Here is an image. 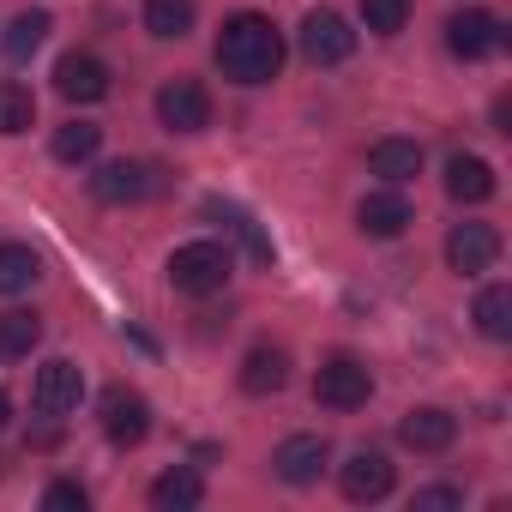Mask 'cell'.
Returning a JSON list of instances; mask_svg holds the SVG:
<instances>
[{
    "label": "cell",
    "instance_id": "1",
    "mask_svg": "<svg viewBox=\"0 0 512 512\" xmlns=\"http://www.w3.org/2000/svg\"><path fill=\"white\" fill-rule=\"evenodd\" d=\"M284 67V37L266 13H235L217 31V73L235 85H266Z\"/></svg>",
    "mask_w": 512,
    "mask_h": 512
},
{
    "label": "cell",
    "instance_id": "2",
    "mask_svg": "<svg viewBox=\"0 0 512 512\" xmlns=\"http://www.w3.org/2000/svg\"><path fill=\"white\" fill-rule=\"evenodd\" d=\"M229 272H235V253L223 241H187L169 253V284L181 296H217L229 284Z\"/></svg>",
    "mask_w": 512,
    "mask_h": 512
},
{
    "label": "cell",
    "instance_id": "3",
    "mask_svg": "<svg viewBox=\"0 0 512 512\" xmlns=\"http://www.w3.org/2000/svg\"><path fill=\"white\" fill-rule=\"evenodd\" d=\"M314 398H320L326 410H362V404L374 398V374H368L356 356H332V362H320V374H314Z\"/></svg>",
    "mask_w": 512,
    "mask_h": 512
},
{
    "label": "cell",
    "instance_id": "4",
    "mask_svg": "<svg viewBox=\"0 0 512 512\" xmlns=\"http://www.w3.org/2000/svg\"><path fill=\"white\" fill-rule=\"evenodd\" d=\"M157 121L169 133H205L211 127V91L199 79H169L157 91Z\"/></svg>",
    "mask_w": 512,
    "mask_h": 512
},
{
    "label": "cell",
    "instance_id": "5",
    "mask_svg": "<svg viewBox=\"0 0 512 512\" xmlns=\"http://www.w3.org/2000/svg\"><path fill=\"white\" fill-rule=\"evenodd\" d=\"M326 464H332L326 434H290V440L272 452V476H278V482H290V488L320 482V476H326Z\"/></svg>",
    "mask_w": 512,
    "mask_h": 512
},
{
    "label": "cell",
    "instance_id": "6",
    "mask_svg": "<svg viewBox=\"0 0 512 512\" xmlns=\"http://www.w3.org/2000/svg\"><path fill=\"white\" fill-rule=\"evenodd\" d=\"M494 260H500V229L494 223H452V235H446V266L458 278H476Z\"/></svg>",
    "mask_w": 512,
    "mask_h": 512
},
{
    "label": "cell",
    "instance_id": "7",
    "mask_svg": "<svg viewBox=\"0 0 512 512\" xmlns=\"http://www.w3.org/2000/svg\"><path fill=\"white\" fill-rule=\"evenodd\" d=\"M302 55L314 61V67H344L350 55H356V31L338 19V13H308L302 19Z\"/></svg>",
    "mask_w": 512,
    "mask_h": 512
},
{
    "label": "cell",
    "instance_id": "8",
    "mask_svg": "<svg viewBox=\"0 0 512 512\" xmlns=\"http://www.w3.org/2000/svg\"><path fill=\"white\" fill-rule=\"evenodd\" d=\"M79 398H85V374H79L67 356H55V362L37 368V380H31V404H37L43 416H67V410H79Z\"/></svg>",
    "mask_w": 512,
    "mask_h": 512
},
{
    "label": "cell",
    "instance_id": "9",
    "mask_svg": "<svg viewBox=\"0 0 512 512\" xmlns=\"http://www.w3.org/2000/svg\"><path fill=\"white\" fill-rule=\"evenodd\" d=\"M91 193L103 199V205H139V199H151L157 193V169L151 163H103L97 175H91Z\"/></svg>",
    "mask_w": 512,
    "mask_h": 512
},
{
    "label": "cell",
    "instance_id": "10",
    "mask_svg": "<svg viewBox=\"0 0 512 512\" xmlns=\"http://www.w3.org/2000/svg\"><path fill=\"white\" fill-rule=\"evenodd\" d=\"M103 434L115 446H139L151 434V404L133 392V386H109L103 392Z\"/></svg>",
    "mask_w": 512,
    "mask_h": 512
},
{
    "label": "cell",
    "instance_id": "11",
    "mask_svg": "<svg viewBox=\"0 0 512 512\" xmlns=\"http://www.w3.org/2000/svg\"><path fill=\"white\" fill-rule=\"evenodd\" d=\"M338 482H344V500L368 506V500H386V494H392L398 470H392V458H386V452H350V458H344V470H338Z\"/></svg>",
    "mask_w": 512,
    "mask_h": 512
},
{
    "label": "cell",
    "instance_id": "12",
    "mask_svg": "<svg viewBox=\"0 0 512 512\" xmlns=\"http://www.w3.org/2000/svg\"><path fill=\"white\" fill-rule=\"evenodd\" d=\"M500 43H506L500 19H494V13H482V7H470V13H458V19H446V49H452L458 61H482V55H494Z\"/></svg>",
    "mask_w": 512,
    "mask_h": 512
},
{
    "label": "cell",
    "instance_id": "13",
    "mask_svg": "<svg viewBox=\"0 0 512 512\" xmlns=\"http://www.w3.org/2000/svg\"><path fill=\"white\" fill-rule=\"evenodd\" d=\"M55 91H61L67 103H103V97H109V67H103L97 55L73 49V55H61V67H55Z\"/></svg>",
    "mask_w": 512,
    "mask_h": 512
},
{
    "label": "cell",
    "instance_id": "14",
    "mask_svg": "<svg viewBox=\"0 0 512 512\" xmlns=\"http://www.w3.org/2000/svg\"><path fill=\"white\" fill-rule=\"evenodd\" d=\"M398 440H404L410 452H446V446L458 440V416L440 410V404H416V410H404Z\"/></svg>",
    "mask_w": 512,
    "mask_h": 512
},
{
    "label": "cell",
    "instance_id": "15",
    "mask_svg": "<svg viewBox=\"0 0 512 512\" xmlns=\"http://www.w3.org/2000/svg\"><path fill=\"white\" fill-rule=\"evenodd\" d=\"M356 223H362V235H374V241H392V235H404L410 229V199L404 193H368L362 205H356Z\"/></svg>",
    "mask_w": 512,
    "mask_h": 512
},
{
    "label": "cell",
    "instance_id": "16",
    "mask_svg": "<svg viewBox=\"0 0 512 512\" xmlns=\"http://www.w3.org/2000/svg\"><path fill=\"white\" fill-rule=\"evenodd\" d=\"M494 187H500V181H494V163H488V157H464V151H458V157L446 163V193H452L458 205H482V199H494Z\"/></svg>",
    "mask_w": 512,
    "mask_h": 512
},
{
    "label": "cell",
    "instance_id": "17",
    "mask_svg": "<svg viewBox=\"0 0 512 512\" xmlns=\"http://www.w3.org/2000/svg\"><path fill=\"white\" fill-rule=\"evenodd\" d=\"M284 380H290V356H284L278 344H253V350H247V362H241V392L266 398V392H284Z\"/></svg>",
    "mask_w": 512,
    "mask_h": 512
},
{
    "label": "cell",
    "instance_id": "18",
    "mask_svg": "<svg viewBox=\"0 0 512 512\" xmlns=\"http://www.w3.org/2000/svg\"><path fill=\"white\" fill-rule=\"evenodd\" d=\"M43 344V314L37 308H7L0 314V362H25Z\"/></svg>",
    "mask_w": 512,
    "mask_h": 512
},
{
    "label": "cell",
    "instance_id": "19",
    "mask_svg": "<svg viewBox=\"0 0 512 512\" xmlns=\"http://www.w3.org/2000/svg\"><path fill=\"white\" fill-rule=\"evenodd\" d=\"M368 169L380 175V181H416L422 175V145L416 139H380L374 151H368Z\"/></svg>",
    "mask_w": 512,
    "mask_h": 512
},
{
    "label": "cell",
    "instance_id": "20",
    "mask_svg": "<svg viewBox=\"0 0 512 512\" xmlns=\"http://www.w3.org/2000/svg\"><path fill=\"white\" fill-rule=\"evenodd\" d=\"M199 500H205L199 470H163V476L151 482V506H157V512H193Z\"/></svg>",
    "mask_w": 512,
    "mask_h": 512
},
{
    "label": "cell",
    "instance_id": "21",
    "mask_svg": "<svg viewBox=\"0 0 512 512\" xmlns=\"http://www.w3.org/2000/svg\"><path fill=\"white\" fill-rule=\"evenodd\" d=\"M43 278V260L25 241H0V296H25Z\"/></svg>",
    "mask_w": 512,
    "mask_h": 512
},
{
    "label": "cell",
    "instance_id": "22",
    "mask_svg": "<svg viewBox=\"0 0 512 512\" xmlns=\"http://www.w3.org/2000/svg\"><path fill=\"white\" fill-rule=\"evenodd\" d=\"M476 332L494 338V344L512 338V284H488V290L476 296Z\"/></svg>",
    "mask_w": 512,
    "mask_h": 512
},
{
    "label": "cell",
    "instance_id": "23",
    "mask_svg": "<svg viewBox=\"0 0 512 512\" xmlns=\"http://www.w3.org/2000/svg\"><path fill=\"white\" fill-rule=\"evenodd\" d=\"M49 31H55L49 13H19V19L7 25V37H0V49H7V61H31V55L49 43Z\"/></svg>",
    "mask_w": 512,
    "mask_h": 512
},
{
    "label": "cell",
    "instance_id": "24",
    "mask_svg": "<svg viewBox=\"0 0 512 512\" xmlns=\"http://www.w3.org/2000/svg\"><path fill=\"white\" fill-rule=\"evenodd\" d=\"M193 19H199L193 0H145V31H151V37H163V43L187 37V31H193Z\"/></svg>",
    "mask_w": 512,
    "mask_h": 512
},
{
    "label": "cell",
    "instance_id": "25",
    "mask_svg": "<svg viewBox=\"0 0 512 512\" xmlns=\"http://www.w3.org/2000/svg\"><path fill=\"white\" fill-rule=\"evenodd\" d=\"M31 121H37V97H31V85L0 79V139L31 133Z\"/></svg>",
    "mask_w": 512,
    "mask_h": 512
},
{
    "label": "cell",
    "instance_id": "26",
    "mask_svg": "<svg viewBox=\"0 0 512 512\" xmlns=\"http://www.w3.org/2000/svg\"><path fill=\"white\" fill-rule=\"evenodd\" d=\"M97 145H103V127H91V121H67V127H55V157L61 163H91L97 157Z\"/></svg>",
    "mask_w": 512,
    "mask_h": 512
},
{
    "label": "cell",
    "instance_id": "27",
    "mask_svg": "<svg viewBox=\"0 0 512 512\" xmlns=\"http://www.w3.org/2000/svg\"><path fill=\"white\" fill-rule=\"evenodd\" d=\"M404 19H410V0H362V25L374 37H398Z\"/></svg>",
    "mask_w": 512,
    "mask_h": 512
},
{
    "label": "cell",
    "instance_id": "28",
    "mask_svg": "<svg viewBox=\"0 0 512 512\" xmlns=\"http://www.w3.org/2000/svg\"><path fill=\"white\" fill-rule=\"evenodd\" d=\"M205 211H217V217H229V223H235V235L247 241V253H253V260H272V241H266L260 229H253V217H247V211H235V205H217V199H211Z\"/></svg>",
    "mask_w": 512,
    "mask_h": 512
},
{
    "label": "cell",
    "instance_id": "29",
    "mask_svg": "<svg viewBox=\"0 0 512 512\" xmlns=\"http://www.w3.org/2000/svg\"><path fill=\"white\" fill-rule=\"evenodd\" d=\"M43 506H49V512H85L91 494H85L79 482H49V488H43Z\"/></svg>",
    "mask_w": 512,
    "mask_h": 512
},
{
    "label": "cell",
    "instance_id": "30",
    "mask_svg": "<svg viewBox=\"0 0 512 512\" xmlns=\"http://www.w3.org/2000/svg\"><path fill=\"white\" fill-rule=\"evenodd\" d=\"M458 500H464V494H458V488H422V494H416V500H410V512H452V506H458Z\"/></svg>",
    "mask_w": 512,
    "mask_h": 512
},
{
    "label": "cell",
    "instance_id": "31",
    "mask_svg": "<svg viewBox=\"0 0 512 512\" xmlns=\"http://www.w3.org/2000/svg\"><path fill=\"white\" fill-rule=\"evenodd\" d=\"M7 416H13V398H7V392H0V428H7Z\"/></svg>",
    "mask_w": 512,
    "mask_h": 512
}]
</instances>
